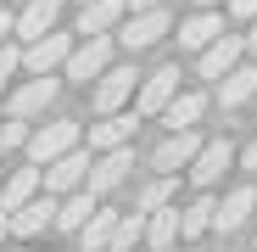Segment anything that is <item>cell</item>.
<instances>
[{
	"mask_svg": "<svg viewBox=\"0 0 257 252\" xmlns=\"http://www.w3.org/2000/svg\"><path fill=\"white\" fill-rule=\"evenodd\" d=\"M140 235H146V213H140V207H128V213H117V224H112V241H106V246H117V252H123V246H135Z\"/></svg>",
	"mask_w": 257,
	"mask_h": 252,
	"instance_id": "24",
	"label": "cell"
},
{
	"mask_svg": "<svg viewBox=\"0 0 257 252\" xmlns=\"http://www.w3.org/2000/svg\"><path fill=\"white\" fill-rule=\"evenodd\" d=\"M56 96H62V78H56V73H34L23 90H12L6 112H12V118H39L45 107H56Z\"/></svg>",
	"mask_w": 257,
	"mask_h": 252,
	"instance_id": "6",
	"label": "cell"
},
{
	"mask_svg": "<svg viewBox=\"0 0 257 252\" xmlns=\"http://www.w3.org/2000/svg\"><path fill=\"white\" fill-rule=\"evenodd\" d=\"M67 51H73V34H56V28H45V34H34V39H28L23 67H28V73H56V67L67 62Z\"/></svg>",
	"mask_w": 257,
	"mask_h": 252,
	"instance_id": "10",
	"label": "cell"
},
{
	"mask_svg": "<svg viewBox=\"0 0 257 252\" xmlns=\"http://www.w3.org/2000/svg\"><path fill=\"white\" fill-rule=\"evenodd\" d=\"M106 62H112V39H106V34H84V45H73L62 67H67V78H73V84H90Z\"/></svg>",
	"mask_w": 257,
	"mask_h": 252,
	"instance_id": "9",
	"label": "cell"
},
{
	"mask_svg": "<svg viewBox=\"0 0 257 252\" xmlns=\"http://www.w3.org/2000/svg\"><path fill=\"white\" fill-rule=\"evenodd\" d=\"M56 17H62V0H28V6L12 17V34H23V39H34V34H45V28H56Z\"/></svg>",
	"mask_w": 257,
	"mask_h": 252,
	"instance_id": "17",
	"label": "cell"
},
{
	"mask_svg": "<svg viewBox=\"0 0 257 252\" xmlns=\"http://www.w3.org/2000/svg\"><path fill=\"white\" fill-rule=\"evenodd\" d=\"M84 140V123L78 118H51V123H39V129H28V157L34 162H51V157H62L67 146H78Z\"/></svg>",
	"mask_w": 257,
	"mask_h": 252,
	"instance_id": "3",
	"label": "cell"
},
{
	"mask_svg": "<svg viewBox=\"0 0 257 252\" xmlns=\"http://www.w3.org/2000/svg\"><path fill=\"white\" fill-rule=\"evenodd\" d=\"M174 90H179V67L168 62V67H157V73H146V78L135 84V112H140V118H157L168 101H174Z\"/></svg>",
	"mask_w": 257,
	"mask_h": 252,
	"instance_id": "8",
	"label": "cell"
},
{
	"mask_svg": "<svg viewBox=\"0 0 257 252\" xmlns=\"http://www.w3.org/2000/svg\"><path fill=\"white\" fill-rule=\"evenodd\" d=\"M34 191H39V162H34V168H17V174H12L6 185H0V213L23 207V202H28Z\"/></svg>",
	"mask_w": 257,
	"mask_h": 252,
	"instance_id": "21",
	"label": "cell"
},
{
	"mask_svg": "<svg viewBox=\"0 0 257 252\" xmlns=\"http://www.w3.org/2000/svg\"><path fill=\"white\" fill-rule=\"evenodd\" d=\"M201 112H207V96L201 90H174V101H168L157 118L168 123V129H190V123H201Z\"/></svg>",
	"mask_w": 257,
	"mask_h": 252,
	"instance_id": "18",
	"label": "cell"
},
{
	"mask_svg": "<svg viewBox=\"0 0 257 252\" xmlns=\"http://www.w3.org/2000/svg\"><path fill=\"white\" fill-rule=\"evenodd\" d=\"M235 157H240V168H246V174H257V140H251L246 151H235Z\"/></svg>",
	"mask_w": 257,
	"mask_h": 252,
	"instance_id": "29",
	"label": "cell"
},
{
	"mask_svg": "<svg viewBox=\"0 0 257 252\" xmlns=\"http://www.w3.org/2000/svg\"><path fill=\"white\" fill-rule=\"evenodd\" d=\"M135 129H140V112H101V123H90V151H106V146H123V140H135Z\"/></svg>",
	"mask_w": 257,
	"mask_h": 252,
	"instance_id": "13",
	"label": "cell"
},
{
	"mask_svg": "<svg viewBox=\"0 0 257 252\" xmlns=\"http://www.w3.org/2000/svg\"><path fill=\"white\" fill-rule=\"evenodd\" d=\"M174 191H179V174H157L140 196H135V207L140 213H151V207H162V202H174Z\"/></svg>",
	"mask_w": 257,
	"mask_h": 252,
	"instance_id": "25",
	"label": "cell"
},
{
	"mask_svg": "<svg viewBox=\"0 0 257 252\" xmlns=\"http://www.w3.org/2000/svg\"><path fill=\"white\" fill-rule=\"evenodd\" d=\"M218 34H224V17L212 12V6H201L190 23H179V51H201L207 39H218Z\"/></svg>",
	"mask_w": 257,
	"mask_h": 252,
	"instance_id": "19",
	"label": "cell"
},
{
	"mask_svg": "<svg viewBox=\"0 0 257 252\" xmlns=\"http://www.w3.org/2000/svg\"><path fill=\"white\" fill-rule=\"evenodd\" d=\"M196 6H218V0H196Z\"/></svg>",
	"mask_w": 257,
	"mask_h": 252,
	"instance_id": "34",
	"label": "cell"
},
{
	"mask_svg": "<svg viewBox=\"0 0 257 252\" xmlns=\"http://www.w3.org/2000/svg\"><path fill=\"white\" fill-rule=\"evenodd\" d=\"M251 96H257V62H235V67L218 78V107L235 112V107H246Z\"/></svg>",
	"mask_w": 257,
	"mask_h": 252,
	"instance_id": "15",
	"label": "cell"
},
{
	"mask_svg": "<svg viewBox=\"0 0 257 252\" xmlns=\"http://www.w3.org/2000/svg\"><path fill=\"white\" fill-rule=\"evenodd\" d=\"M162 34H168V6H135V17L123 23V51H151L162 45Z\"/></svg>",
	"mask_w": 257,
	"mask_h": 252,
	"instance_id": "7",
	"label": "cell"
},
{
	"mask_svg": "<svg viewBox=\"0 0 257 252\" xmlns=\"http://www.w3.org/2000/svg\"><path fill=\"white\" fill-rule=\"evenodd\" d=\"M246 51L257 56V17H251V34H246Z\"/></svg>",
	"mask_w": 257,
	"mask_h": 252,
	"instance_id": "31",
	"label": "cell"
},
{
	"mask_svg": "<svg viewBox=\"0 0 257 252\" xmlns=\"http://www.w3.org/2000/svg\"><path fill=\"white\" fill-rule=\"evenodd\" d=\"M257 207V185H235L224 202H212V235H235Z\"/></svg>",
	"mask_w": 257,
	"mask_h": 252,
	"instance_id": "12",
	"label": "cell"
},
{
	"mask_svg": "<svg viewBox=\"0 0 257 252\" xmlns=\"http://www.w3.org/2000/svg\"><path fill=\"white\" fill-rule=\"evenodd\" d=\"M196 146H201V135H196V123H190V129H174V135H168L157 151H151V168H157V174H179V168L196 157Z\"/></svg>",
	"mask_w": 257,
	"mask_h": 252,
	"instance_id": "14",
	"label": "cell"
},
{
	"mask_svg": "<svg viewBox=\"0 0 257 252\" xmlns=\"http://www.w3.org/2000/svg\"><path fill=\"white\" fill-rule=\"evenodd\" d=\"M28 140V118H12V123H0V151H17Z\"/></svg>",
	"mask_w": 257,
	"mask_h": 252,
	"instance_id": "26",
	"label": "cell"
},
{
	"mask_svg": "<svg viewBox=\"0 0 257 252\" xmlns=\"http://www.w3.org/2000/svg\"><path fill=\"white\" fill-rule=\"evenodd\" d=\"M229 12H235V17H246V23H251V17H257V0H229Z\"/></svg>",
	"mask_w": 257,
	"mask_h": 252,
	"instance_id": "28",
	"label": "cell"
},
{
	"mask_svg": "<svg viewBox=\"0 0 257 252\" xmlns=\"http://www.w3.org/2000/svg\"><path fill=\"white\" fill-rule=\"evenodd\" d=\"M128 12V0H84V17H78V34H106L117 28Z\"/></svg>",
	"mask_w": 257,
	"mask_h": 252,
	"instance_id": "20",
	"label": "cell"
},
{
	"mask_svg": "<svg viewBox=\"0 0 257 252\" xmlns=\"http://www.w3.org/2000/svg\"><path fill=\"white\" fill-rule=\"evenodd\" d=\"M240 56H246V39L218 34V39H207V45L196 51V73H201V78H224V73H229Z\"/></svg>",
	"mask_w": 257,
	"mask_h": 252,
	"instance_id": "11",
	"label": "cell"
},
{
	"mask_svg": "<svg viewBox=\"0 0 257 252\" xmlns=\"http://www.w3.org/2000/svg\"><path fill=\"white\" fill-rule=\"evenodd\" d=\"M6 34H12V12H6V6H0V39H6Z\"/></svg>",
	"mask_w": 257,
	"mask_h": 252,
	"instance_id": "30",
	"label": "cell"
},
{
	"mask_svg": "<svg viewBox=\"0 0 257 252\" xmlns=\"http://www.w3.org/2000/svg\"><path fill=\"white\" fill-rule=\"evenodd\" d=\"M135 6H162V0H128V12H135Z\"/></svg>",
	"mask_w": 257,
	"mask_h": 252,
	"instance_id": "32",
	"label": "cell"
},
{
	"mask_svg": "<svg viewBox=\"0 0 257 252\" xmlns=\"http://www.w3.org/2000/svg\"><path fill=\"white\" fill-rule=\"evenodd\" d=\"M95 78H101V84H95V96H90V107H95V112H117V107L135 101V84H140L135 62H128V67H112V62H106Z\"/></svg>",
	"mask_w": 257,
	"mask_h": 252,
	"instance_id": "5",
	"label": "cell"
},
{
	"mask_svg": "<svg viewBox=\"0 0 257 252\" xmlns=\"http://www.w3.org/2000/svg\"><path fill=\"white\" fill-rule=\"evenodd\" d=\"M140 241H146V246H157V252L179 246V207H174V202L151 207V213H146V235H140Z\"/></svg>",
	"mask_w": 257,
	"mask_h": 252,
	"instance_id": "16",
	"label": "cell"
},
{
	"mask_svg": "<svg viewBox=\"0 0 257 252\" xmlns=\"http://www.w3.org/2000/svg\"><path fill=\"white\" fill-rule=\"evenodd\" d=\"M128 174H135V146L123 140V146H106V151L90 157V168H84V191L101 202V196H112L117 185H128Z\"/></svg>",
	"mask_w": 257,
	"mask_h": 252,
	"instance_id": "1",
	"label": "cell"
},
{
	"mask_svg": "<svg viewBox=\"0 0 257 252\" xmlns=\"http://www.w3.org/2000/svg\"><path fill=\"white\" fill-rule=\"evenodd\" d=\"M212 230V196L201 191L190 207H179V241H190V235H207Z\"/></svg>",
	"mask_w": 257,
	"mask_h": 252,
	"instance_id": "23",
	"label": "cell"
},
{
	"mask_svg": "<svg viewBox=\"0 0 257 252\" xmlns=\"http://www.w3.org/2000/svg\"><path fill=\"white\" fill-rule=\"evenodd\" d=\"M90 146H67L62 157H51V162H39V191H51V196H67V191H78L84 185V168H90Z\"/></svg>",
	"mask_w": 257,
	"mask_h": 252,
	"instance_id": "2",
	"label": "cell"
},
{
	"mask_svg": "<svg viewBox=\"0 0 257 252\" xmlns=\"http://www.w3.org/2000/svg\"><path fill=\"white\" fill-rule=\"evenodd\" d=\"M17 67H23V51H17V45H6V39H0V90H6V78H12Z\"/></svg>",
	"mask_w": 257,
	"mask_h": 252,
	"instance_id": "27",
	"label": "cell"
},
{
	"mask_svg": "<svg viewBox=\"0 0 257 252\" xmlns=\"http://www.w3.org/2000/svg\"><path fill=\"white\" fill-rule=\"evenodd\" d=\"M112 224H117V207H90V219L78 224V241L95 252V246H106V241H112Z\"/></svg>",
	"mask_w": 257,
	"mask_h": 252,
	"instance_id": "22",
	"label": "cell"
},
{
	"mask_svg": "<svg viewBox=\"0 0 257 252\" xmlns=\"http://www.w3.org/2000/svg\"><path fill=\"white\" fill-rule=\"evenodd\" d=\"M229 162H235V146H229V140H201V146H196V157L185 162V174H190V185H196V191H212V185L229 174Z\"/></svg>",
	"mask_w": 257,
	"mask_h": 252,
	"instance_id": "4",
	"label": "cell"
},
{
	"mask_svg": "<svg viewBox=\"0 0 257 252\" xmlns=\"http://www.w3.org/2000/svg\"><path fill=\"white\" fill-rule=\"evenodd\" d=\"M0 241H6V213H0Z\"/></svg>",
	"mask_w": 257,
	"mask_h": 252,
	"instance_id": "33",
	"label": "cell"
}]
</instances>
